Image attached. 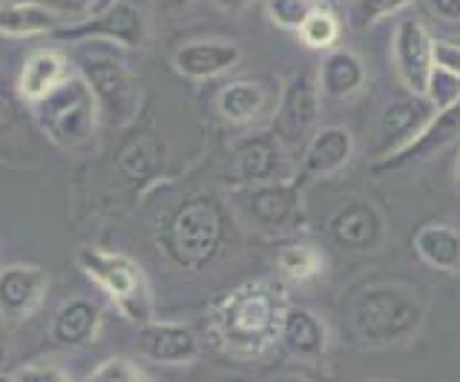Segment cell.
<instances>
[{"label":"cell","instance_id":"obj_1","mask_svg":"<svg viewBox=\"0 0 460 382\" xmlns=\"http://www.w3.org/2000/svg\"><path fill=\"white\" fill-rule=\"evenodd\" d=\"M285 288L273 279L244 282L213 305L208 334L213 345L242 362L262 360L279 343L285 317Z\"/></svg>","mask_w":460,"mask_h":382},{"label":"cell","instance_id":"obj_2","mask_svg":"<svg viewBox=\"0 0 460 382\" xmlns=\"http://www.w3.org/2000/svg\"><path fill=\"white\" fill-rule=\"evenodd\" d=\"M426 322V305L414 288L377 282L363 288L351 302V328L368 348H392L414 339Z\"/></svg>","mask_w":460,"mask_h":382},{"label":"cell","instance_id":"obj_3","mask_svg":"<svg viewBox=\"0 0 460 382\" xmlns=\"http://www.w3.org/2000/svg\"><path fill=\"white\" fill-rule=\"evenodd\" d=\"M32 112L43 135L64 150H81L95 138L98 107L81 75H69L52 95L32 104Z\"/></svg>","mask_w":460,"mask_h":382},{"label":"cell","instance_id":"obj_4","mask_svg":"<svg viewBox=\"0 0 460 382\" xmlns=\"http://www.w3.org/2000/svg\"><path fill=\"white\" fill-rule=\"evenodd\" d=\"M225 239V216L222 210L210 202V195H193L179 204L167 224V253L170 259L201 271L222 247Z\"/></svg>","mask_w":460,"mask_h":382},{"label":"cell","instance_id":"obj_5","mask_svg":"<svg viewBox=\"0 0 460 382\" xmlns=\"http://www.w3.org/2000/svg\"><path fill=\"white\" fill-rule=\"evenodd\" d=\"M75 265L86 279H93L95 285L104 291L110 300L121 308L127 319L150 322V293L147 282H144L141 267L124 256V253L101 250L93 245H84L75 250Z\"/></svg>","mask_w":460,"mask_h":382},{"label":"cell","instance_id":"obj_6","mask_svg":"<svg viewBox=\"0 0 460 382\" xmlns=\"http://www.w3.org/2000/svg\"><path fill=\"white\" fill-rule=\"evenodd\" d=\"M78 73L90 87L98 116L115 130L133 124L141 104V83L138 75L124 61L110 55H84L78 61Z\"/></svg>","mask_w":460,"mask_h":382},{"label":"cell","instance_id":"obj_7","mask_svg":"<svg viewBox=\"0 0 460 382\" xmlns=\"http://www.w3.org/2000/svg\"><path fill=\"white\" fill-rule=\"evenodd\" d=\"M239 210L259 230L294 233L305 224V207L296 181H273L239 193Z\"/></svg>","mask_w":460,"mask_h":382},{"label":"cell","instance_id":"obj_8","mask_svg":"<svg viewBox=\"0 0 460 382\" xmlns=\"http://www.w3.org/2000/svg\"><path fill=\"white\" fill-rule=\"evenodd\" d=\"M55 40H112V44L127 47V49H141L147 47V21H144L141 9L119 0L107 9L95 12V15L64 23L55 35Z\"/></svg>","mask_w":460,"mask_h":382},{"label":"cell","instance_id":"obj_9","mask_svg":"<svg viewBox=\"0 0 460 382\" xmlns=\"http://www.w3.org/2000/svg\"><path fill=\"white\" fill-rule=\"evenodd\" d=\"M320 87L305 73L288 83L270 130V135L279 141L282 150L305 147L311 135L320 130L316 126V121H320Z\"/></svg>","mask_w":460,"mask_h":382},{"label":"cell","instance_id":"obj_10","mask_svg":"<svg viewBox=\"0 0 460 382\" xmlns=\"http://www.w3.org/2000/svg\"><path fill=\"white\" fill-rule=\"evenodd\" d=\"M431 40L429 30L414 15H406L397 21L394 40H392V58L400 81L406 83V90L417 98L426 95L429 78L435 73V58H431Z\"/></svg>","mask_w":460,"mask_h":382},{"label":"cell","instance_id":"obj_11","mask_svg":"<svg viewBox=\"0 0 460 382\" xmlns=\"http://www.w3.org/2000/svg\"><path fill=\"white\" fill-rule=\"evenodd\" d=\"M435 118V107L426 98H397L388 101L377 118V133H374V155L392 159L402 152L411 141L426 130V124Z\"/></svg>","mask_w":460,"mask_h":382},{"label":"cell","instance_id":"obj_12","mask_svg":"<svg viewBox=\"0 0 460 382\" xmlns=\"http://www.w3.org/2000/svg\"><path fill=\"white\" fill-rule=\"evenodd\" d=\"M133 351L153 365H190L201 343L190 325L181 322H144L133 343Z\"/></svg>","mask_w":460,"mask_h":382},{"label":"cell","instance_id":"obj_13","mask_svg":"<svg viewBox=\"0 0 460 382\" xmlns=\"http://www.w3.org/2000/svg\"><path fill=\"white\" fill-rule=\"evenodd\" d=\"M49 276L38 265H6L0 271V319L23 322L47 300Z\"/></svg>","mask_w":460,"mask_h":382},{"label":"cell","instance_id":"obj_14","mask_svg":"<svg viewBox=\"0 0 460 382\" xmlns=\"http://www.w3.org/2000/svg\"><path fill=\"white\" fill-rule=\"evenodd\" d=\"M328 233L342 250L368 253L383 245L385 221H383V213L371 202L354 199V202H345L337 213L328 219Z\"/></svg>","mask_w":460,"mask_h":382},{"label":"cell","instance_id":"obj_15","mask_svg":"<svg viewBox=\"0 0 460 382\" xmlns=\"http://www.w3.org/2000/svg\"><path fill=\"white\" fill-rule=\"evenodd\" d=\"M279 343L302 362H323L331 345L328 322L305 305H288L279 325Z\"/></svg>","mask_w":460,"mask_h":382},{"label":"cell","instance_id":"obj_16","mask_svg":"<svg viewBox=\"0 0 460 382\" xmlns=\"http://www.w3.org/2000/svg\"><path fill=\"white\" fill-rule=\"evenodd\" d=\"M239 61H242V47L234 44V40H219V38L190 40V44H184L172 52V66H176V73L190 81L219 78V75L230 73Z\"/></svg>","mask_w":460,"mask_h":382},{"label":"cell","instance_id":"obj_17","mask_svg":"<svg viewBox=\"0 0 460 382\" xmlns=\"http://www.w3.org/2000/svg\"><path fill=\"white\" fill-rule=\"evenodd\" d=\"M234 173H236V181L242 184V187H259V184L288 181L282 144L273 135L248 138L236 150Z\"/></svg>","mask_w":460,"mask_h":382},{"label":"cell","instance_id":"obj_18","mask_svg":"<svg viewBox=\"0 0 460 382\" xmlns=\"http://www.w3.org/2000/svg\"><path fill=\"white\" fill-rule=\"evenodd\" d=\"M351 155H354V135L349 126L340 124L320 126L305 144V152H302V173L311 178L337 176L351 161Z\"/></svg>","mask_w":460,"mask_h":382},{"label":"cell","instance_id":"obj_19","mask_svg":"<svg viewBox=\"0 0 460 382\" xmlns=\"http://www.w3.org/2000/svg\"><path fill=\"white\" fill-rule=\"evenodd\" d=\"M104 322V310L98 302L86 300V296H75V300L64 302L58 308L49 325V339L61 348H81L93 343Z\"/></svg>","mask_w":460,"mask_h":382},{"label":"cell","instance_id":"obj_20","mask_svg":"<svg viewBox=\"0 0 460 382\" xmlns=\"http://www.w3.org/2000/svg\"><path fill=\"white\" fill-rule=\"evenodd\" d=\"M366 64L351 49H331L320 61V75H316V87L320 95L328 101H349L366 90Z\"/></svg>","mask_w":460,"mask_h":382},{"label":"cell","instance_id":"obj_21","mask_svg":"<svg viewBox=\"0 0 460 382\" xmlns=\"http://www.w3.org/2000/svg\"><path fill=\"white\" fill-rule=\"evenodd\" d=\"M69 64L61 52L55 49H38L23 61L18 75V95L26 104H38L47 95H52L61 83L69 78Z\"/></svg>","mask_w":460,"mask_h":382},{"label":"cell","instance_id":"obj_22","mask_svg":"<svg viewBox=\"0 0 460 382\" xmlns=\"http://www.w3.org/2000/svg\"><path fill=\"white\" fill-rule=\"evenodd\" d=\"M455 138H460V104H455L452 109H446V112H435V118L426 124V130L417 135L406 150L392 155V159L377 161V164H374V169L383 173V169L402 167V164L417 161V159H426V155L443 150L446 144H452Z\"/></svg>","mask_w":460,"mask_h":382},{"label":"cell","instance_id":"obj_23","mask_svg":"<svg viewBox=\"0 0 460 382\" xmlns=\"http://www.w3.org/2000/svg\"><path fill=\"white\" fill-rule=\"evenodd\" d=\"M64 26V15H58L49 6H40L35 0H21L0 9V35L4 38H38L55 35Z\"/></svg>","mask_w":460,"mask_h":382},{"label":"cell","instance_id":"obj_24","mask_svg":"<svg viewBox=\"0 0 460 382\" xmlns=\"http://www.w3.org/2000/svg\"><path fill=\"white\" fill-rule=\"evenodd\" d=\"M414 250L435 271L460 273V230L449 224H423L414 236Z\"/></svg>","mask_w":460,"mask_h":382},{"label":"cell","instance_id":"obj_25","mask_svg":"<svg viewBox=\"0 0 460 382\" xmlns=\"http://www.w3.org/2000/svg\"><path fill=\"white\" fill-rule=\"evenodd\" d=\"M268 104V92L259 81H234L219 92L216 107H219L222 118L230 124H248Z\"/></svg>","mask_w":460,"mask_h":382},{"label":"cell","instance_id":"obj_26","mask_svg":"<svg viewBox=\"0 0 460 382\" xmlns=\"http://www.w3.org/2000/svg\"><path fill=\"white\" fill-rule=\"evenodd\" d=\"M158 164H162V144H158V138L153 133H141L121 147L119 167L127 178L147 181L155 176Z\"/></svg>","mask_w":460,"mask_h":382},{"label":"cell","instance_id":"obj_27","mask_svg":"<svg viewBox=\"0 0 460 382\" xmlns=\"http://www.w3.org/2000/svg\"><path fill=\"white\" fill-rule=\"evenodd\" d=\"M279 276L291 285H308L325 271V256L314 245H285L277 253Z\"/></svg>","mask_w":460,"mask_h":382},{"label":"cell","instance_id":"obj_28","mask_svg":"<svg viewBox=\"0 0 460 382\" xmlns=\"http://www.w3.org/2000/svg\"><path fill=\"white\" fill-rule=\"evenodd\" d=\"M296 35H299L302 44L311 47V49H331L340 38V21L328 6H316Z\"/></svg>","mask_w":460,"mask_h":382},{"label":"cell","instance_id":"obj_29","mask_svg":"<svg viewBox=\"0 0 460 382\" xmlns=\"http://www.w3.org/2000/svg\"><path fill=\"white\" fill-rule=\"evenodd\" d=\"M414 0H354L351 6V26L359 32L371 30L374 23L385 21L388 15H400V12H406Z\"/></svg>","mask_w":460,"mask_h":382},{"label":"cell","instance_id":"obj_30","mask_svg":"<svg viewBox=\"0 0 460 382\" xmlns=\"http://www.w3.org/2000/svg\"><path fill=\"white\" fill-rule=\"evenodd\" d=\"M316 6L323 4H316V0H265L270 23H277L285 32H299Z\"/></svg>","mask_w":460,"mask_h":382},{"label":"cell","instance_id":"obj_31","mask_svg":"<svg viewBox=\"0 0 460 382\" xmlns=\"http://www.w3.org/2000/svg\"><path fill=\"white\" fill-rule=\"evenodd\" d=\"M426 101L435 107V112H446L452 109L455 104H460V78L443 73V69H435L429 78V87H426Z\"/></svg>","mask_w":460,"mask_h":382},{"label":"cell","instance_id":"obj_32","mask_svg":"<svg viewBox=\"0 0 460 382\" xmlns=\"http://www.w3.org/2000/svg\"><path fill=\"white\" fill-rule=\"evenodd\" d=\"M86 382H147V377H144L129 360L112 357L101 362L95 371L86 377Z\"/></svg>","mask_w":460,"mask_h":382},{"label":"cell","instance_id":"obj_33","mask_svg":"<svg viewBox=\"0 0 460 382\" xmlns=\"http://www.w3.org/2000/svg\"><path fill=\"white\" fill-rule=\"evenodd\" d=\"M14 382H72V377L58 365H23L18 374H14Z\"/></svg>","mask_w":460,"mask_h":382},{"label":"cell","instance_id":"obj_34","mask_svg":"<svg viewBox=\"0 0 460 382\" xmlns=\"http://www.w3.org/2000/svg\"><path fill=\"white\" fill-rule=\"evenodd\" d=\"M431 58H435V69H443V73L460 78V44H452V40H435Z\"/></svg>","mask_w":460,"mask_h":382},{"label":"cell","instance_id":"obj_35","mask_svg":"<svg viewBox=\"0 0 460 382\" xmlns=\"http://www.w3.org/2000/svg\"><path fill=\"white\" fill-rule=\"evenodd\" d=\"M40 6H49L52 12L66 18V12H84V9H93L95 0H35Z\"/></svg>","mask_w":460,"mask_h":382},{"label":"cell","instance_id":"obj_36","mask_svg":"<svg viewBox=\"0 0 460 382\" xmlns=\"http://www.w3.org/2000/svg\"><path fill=\"white\" fill-rule=\"evenodd\" d=\"M429 4H431V9H435L443 21L460 23V0H429Z\"/></svg>","mask_w":460,"mask_h":382},{"label":"cell","instance_id":"obj_37","mask_svg":"<svg viewBox=\"0 0 460 382\" xmlns=\"http://www.w3.org/2000/svg\"><path fill=\"white\" fill-rule=\"evenodd\" d=\"M12 121H14V101L6 90H0V133H4Z\"/></svg>","mask_w":460,"mask_h":382},{"label":"cell","instance_id":"obj_38","mask_svg":"<svg viewBox=\"0 0 460 382\" xmlns=\"http://www.w3.org/2000/svg\"><path fill=\"white\" fill-rule=\"evenodd\" d=\"M216 6H222V9H239L244 4H251V0H213Z\"/></svg>","mask_w":460,"mask_h":382},{"label":"cell","instance_id":"obj_39","mask_svg":"<svg viewBox=\"0 0 460 382\" xmlns=\"http://www.w3.org/2000/svg\"><path fill=\"white\" fill-rule=\"evenodd\" d=\"M270 382H311V379L299 377V374H282V377H273Z\"/></svg>","mask_w":460,"mask_h":382},{"label":"cell","instance_id":"obj_40","mask_svg":"<svg viewBox=\"0 0 460 382\" xmlns=\"http://www.w3.org/2000/svg\"><path fill=\"white\" fill-rule=\"evenodd\" d=\"M112 4H119V0H95V6L90 9V15H95V12L107 9V6H112Z\"/></svg>","mask_w":460,"mask_h":382},{"label":"cell","instance_id":"obj_41","mask_svg":"<svg viewBox=\"0 0 460 382\" xmlns=\"http://www.w3.org/2000/svg\"><path fill=\"white\" fill-rule=\"evenodd\" d=\"M6 353H9V345H6V336H4V331H0V365L6 362Z\"/></svg>","mask_w":460,"mask_h":382},{"label":"cell","instance_id":"obj_42","mask_svg":"<svg viewBox=\"0 0 460 382\" xmlns=\"http://www.w3.org/2000/svg\"><path fill=\"white\" fill-rule=\"evenodd\" d=\"M216 382H251L248 377H239V374H230V377H219Z\"/></svg>","mask_w":460,"mask_h":382},{"label":"cell","instance_id":"obj_43","mask_svg":"<svg viewBox=\"0 0 460 382\" xmlns=\"http://www.w3.org/2000/svg\"><path fill=\"white\" fill-rule=\"evenodd\" d=\"M455 178H457V187H460V152H457V159H455Z\"/></svg>","mask_w":460,"mask_h":382},{"label":"cell","instance_id":"obj_44","mask_svg":"<svg viewBox=\"0 0 460 382\" xmlns=\"http://www.w3.org/2000/svg\"><path fill=\"white\" fill-rule=\"evenodd\" d=\"M0 382H14V377H6V374H0Z\"/></svg>","mask_w":460,"mask_h":382},{"label":"cell","instance_id":"obj_45","mask_svg":"<svg viewBox=\"0 0 460 382\" xmlns=\"http://www.w3.org/2000/svg\"><path fill=\"white\" fill-rule=\"evenodd\" d=\"M368 382H394V379H368Z\"/></svg>","mask_w":460,"mask_h":382},{"label":"cell","instance_id":"obj_46","mask_svg":"<svg viewBox=\"0 0 460 382\" xmlns=\"http://www.w3.org/2000/svg\"><path fill=\"white\" fill-rule=\"evenodd\" d=\"M316 4H323V6H325V4H331V0H316Z\"/></svg>","mask_w":460,"mask_h":382},{"label":"cell","instance_id":"obj_47","mask_svg":"<svg viewBox=\"0 0 460 382\" xmlns=\"http://www.w3.org/2000/svg\"><path fill=\"white\" fill-rule=\"evenodd\" d=\"M179 4H184V0H179Z\"/></svg>","mask_w":460,"mask_h":382}]
</instances>
